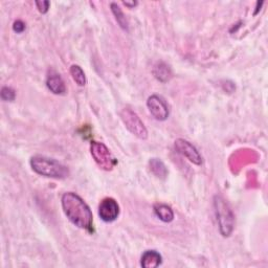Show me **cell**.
<instances>
[{"instance_id": "cell-1", "label": "cell", "mask_w": 268, "mask_h": 268, "mask_svg": "<svg viewBox=\"0 0 268 268\" xmlns=\"http://www.w3.org/2000/svg\"><path fill=\"white\" fill-rule=\"evenodd\" d=\"M62 208L66 217L76 227L86 231L92 230L93 216L90 208L76 193L68 192L62 196Z\"/></svg>"}, {"instance_id": "cell-2", "label": "cell", "mask_w": 268, "mask_h": 268, "mask_svg": "<svg viewBox=\"0 0 268 268\" xmlns=\"http://www.w3.org/2000/svg\"><path fill=\"white\" fill-rule=\"evenodd\" d=\"M30 166L35 172L41 176L64 179L69 174L68 169L57 162L56 159L45 156H34L30 158Z\"/></svg>"}, {"instance_id": "cell-3", "label": "cell", "mask_w": 268, "mask_h": 268, "mask_svg": "<svg viewBox=\"0 0 268 268\" xmlns=\"http://www.w3.org/2000/svg\"><path fill=\"white\" fill-rule=\"evenodd\" d=\"M214 208L221 235L223 237H230L235 225V216L231 208L221 196H216L214 199Z\"/></svg>"}, {"instance_id": "cell-4", "label": "cell", "mask_w": 268, "mask_h": 268, "mask_svg": "<svg viewBox=\"0 0 268 268\" xmlns=\"http://www.w3.org/2000/svg\"><path fill=\"white\" fill-rule=\"evenodd\" d=\"M90 152L96 163L101 169L105 171H110L116 165V160L112 156L109 149L103 143L92 142L90 145Z\"/></svg>"}, {"instance_id": "cell-5", "label": "cell", "mask_w": 268, "mask_h": 268, "mask_svg": "<svg viewBox=\"0 0 268 268\" xmlns=\"http://www.w3.org/2000/svg\"><path fill=\"white\" fill-rule=\"evenodd\" d=\"M120 115L127 129L133 135L141 139H146L148 137L147 128L134 111L129 108H124L121 111Z\"/></svg>"}, {"instance_id": "cell-6", "label": "cell", "mask_w": 268, "mask_h": 268, "mask_svg": "<svg viewBox=\"0 0 268 268\" xmlns=\"http://www.w3.org/2000/svg\"><path fill=\"white\" fill-rule=\"evenodd\" d=\"M147 107L157 121H166L169 116V107L164 98L159 95H151L147 101Z\"/></svg>"}, {"instance_id": "cell-7", "label": "cell", "mask_w": 268, "mask_h": 268, "mask_svg": "<svg viewBox=\"0 0 268 268\" xmlns=\"http://www.w3.org/2000/svg\"><path fill=\"white\" fill-rule=\"evenodd\" d=\"M175 149L177 150L178 153L187 157L190 162L194 165L200 166L202 164V157H201L200 153L198 152V150L194 146H193L190 142L186 141V139H182V138L176 139Z\"/></svg>"}, {"instance_id": "cell-8", "label": "cell", "mask_w": 268, "mask_h": 268, "mask_svg": "<svg viewBox=\"0 0 268 268\" xmlns=\"http://www.w3.org/2000/svg\"><path fill=\"white\" fill-rule=\"evenodd\" d=\"M120 215V207L113 198H105L99 206V216L105 222H112Z\"/></svg>"}, {"instance_id": "cell-9", "label": "cell", "mask_w": 268, "mask_h": 268, "mask_svg": "<svg viewBox=\"0 0 268 268\" xmlns=\"http://www.w3.org/2000/svg\"><path fill=\"white\" fill-rule=\"evenodd\" d=\"M46 86L47 88L55 94H63L66 91L65 84H64L63 79L60 74L56 71L51 70L46 79Z\"/></svg>"}, {"instance_id": "cell-10", "label": "cell", "mask_w": 268, "mask_h": 268, "mask_svg": "<svg viewBox=\"0 0 268 268\" xmlns=\"http://www.w3.org/2000/svg\"><path fill=\"white\" fill-rule=\"evenodd\" d=\"M162 256L155 251H147L142 256L141 265L145 268H155L162 264Z\"/></svg>"}, {"instance_id": "cell-11", "label": "cell", "mask_w": 268, "mask_h": 268, "mask_svg": "<svg viewBox=\"0 0 268 268\" xmlns=\"http://www.w3.org/2000/svg\"><path fill=\"white\" fill-rule=\"evenodd\" d=\"M154 213L155 215L162 220L163 222H171L174 219V212L167 205L163 203H157L154 206Z\"/></svg>"}, {"instance_id": "cell-12", "label": "cell", "mask_w": 268, "mask_h": 268, "mask_svg": "<svg viewBox=\"0 0 268 268\" xmlns=\"http://www.w3.org/2000/svg\"><path fill=\"white\" fill-rule=\"evenodd\" d=\"M153 73L155 78L160 82H167L172 77V71H171L170 66L165 62H158L154 66Z\"/></svg>"}, {"instance_id": "cell-13", "label": "cell", "mask_w": 268, "mask_h": 268, "mask_svg": "<svg viewBox=\"0 0 268 268\" xmlns=\"http://www.w3.org/2000/svg\"><path fill=\"white\" fill-rule=\"evenodd\" d=\"M150 170H151V172L158 178H166L168 175V170L165 166V164L162 162V160H159L157 158H153L150 160Z\"/></svg>"}, {"instance_id": "cell-14", "label": "cell", "mask_w": 268, "mask_h": 268, "mask_svg": "<svg viewBox=\"0 0 268 268\" xmlns=\"http://www.w3.org/2000/svg\"><path fill=\"white\" fill-rule=\"evenodd\" d=\"M111 10H112V13L113 15L115 16V19L117 21V23L120 24V26L125 29V30H128V21L123 13V10L121 9V7L117 5L116 3H111Z\"/></svg>"}, {"instance_id": "cell-15", "label": "cell", "mask_w": 268, "mask_h": 268, "mask_svg": "<svg viewBox=\"0 0 268 268\" xmlns=\"http://www.w3.org/2000/svg\"><path fill=\"white\" fill-rule=\"evenodd\" d=\"M70 74L73 81L76 82L79 86H85V84H86V77H85L83 69L79 65H72L70 67Z\"/></svg>"}, {"instance_id": "cell-16", "label": "cell", "mask_w": 268, "mask_h": 268, "mask_svg": "<svg viewBox=\"0 0 268 268\" xmlns=\"http://www.w3.org/2000/svg\"><path fill=\"white\" fill-rule=\"evenodd\" d=\"M15 96V91L10 87H3L1 89V99L3 101H14Z\"/></svg>"}, {"instance_id": "cell-17", "label": "cell", "mask_w": 268, "mask_h": 268, "mask_svg": "<svg viewBox=\"0 0 268 268\" xmlns=\"http://www.w3.org/2000/svg\"><path fill=\"white\" fill-rule=\"evenodd\" d=\"M35 3H36V6L40 13H42V14L47 13V10L49 8V4H50L49 1H46V0H42V1H36Z\"/></svg>"}, {"instance_id": "cell-18", "label": "cell", "mask_w": 268, "mask_h": 268, "mask_svg": "<svg viewBox=\"0 0 268 268\" xmlns=\"http://www.w3.org/2000/svg\"><path fill=\"white\" fill-rule=\"evenodd\" d=\"M13 29L16 31V33L20 34V33H22V31L25 29V24L21 20H17V21H15L14 24H13Z\"/></svg>"}, {"instance_id": "cell-19", "label": "cell", "mask_w": 268, "mask_h": 268, "mask_svg": "<svg viewBox=\"0 0 268 268\" xmlns=\"http://www.w3.org/2000/svg\"><path fill=\"white\" fill-rule=\"evenodd\" d=\"M126 6H129V7H133V6H135L136 4H137V2L136 1H133V2H128V1H124L123 2Z\"/></svg>"}]
</instances>
